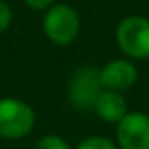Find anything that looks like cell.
<instances>
[{
  "label": "cell",
  "mask_w": 149,
  "mask_h": 149,
  "mask_svg": "<svg viewBox=\"0 0 149 149\" xmlns=\"http://www.w3.org/2000/svg\"><path fill=\"white\" fill-rule=\"evenodd\" d=\"M36 127V111L29 102L13 96L0 98V140L17 142L30 136Z\"/></svg>",
  "instance_id": "obj_1"
},
{
  "label": "cell",
  "mask_w": 149,
  "mask_h": 149,
  "mask_svg": "<svg viewBox=\"0 0 149 149\" xmlns=\"http://www.w3.org/2000/svg\"><path fill=\"white\" fill-rule=\"evenodd\" d=\"M104 87L100 81V68L91 64L79 66L72 72L66 87V98L68 104L77 111H93L95 104L102 95Z\"/></svg>",
  "instance_id": "obj_2"
},
{
  "label": "cell",
  "mask_w": 149,
  "mask_h": 149,
  "mask_svg": "<svg viewBox=\"0 0 149 149\" xmlns=\"http://www.w3.org/2000/svg\"><path fill=\"white\" fill-rule=\"evenodd\" d=\"M42 30L51 44L58 45V47H66L72 42H76V38L79 36L81 30L79 13L70 4L57 2L42 17Z\"/></svg>",
  "instance_id": "obj_3"
},
{
  "label": "cell",
  "mask_w": 149,
  "mask_h": 149,
  "mask_svg": "<svg viewBox=\"0 0 149 149\" xmlns=\"http://www.w3.org/2000/svg\"><path fill=\"white\" fill-rule=\"evenodd\" d=\"M115 42L125 58H149V19L143 15H127L115 26Z\"/></svg>",
  "instance_id": "obj_4"
},
{
  "label": "cell",
  "mask_w": 149,
  "mask_h": 149,
  "mask_svg": "<svg viewBox=\"0 0 149 149\" xmlns=\"http://www.w3.org/2000/svg\"><path fill=\"white\" fill-rule=\"evenodd\" d=\"M115 143L119 149H149V115L128 111L115 125Z\"/></svg>",
  "instance_id": "obj_5"
},
{
  "label": "cell",
  "mask_w": 149,
  "mask_h": 149,
  "mask_svg": "<svg viewBox=\"0 0 149 149\" xmlns=\"http://www.w3.org/2000/svg\"><path fill=\"white\" fill-rule=\"evenodd\" d=\"M100 81L104 91L125 93L138 81V68L130 58H111L100 68Z\"/></svg>",
  "instance_id": "obj_6"
},
{
  "label": "cell",
  "mask_w": 149,
  "mask_h": 149,
  "mask_svg": "<svg viewBox=\"0 0 149 149\" xmlns=\"http://www.w3.org/2000/svg\"><path fill=\"white\" fill-rule=\"evenodd\" d=\"M128 111L130 109H128L125 95L115 91H102V95L98 96V100L95 104V109H93V113L98 119L109 125H117Z\"/></svg>",
  "instance_id": "obj_7"
},
{
  "label": "cell",
  "mask_w": 149,
  "mask_h": 149,
  "mask_svg": "<svg viewBox=\"0 0 149 149\" xmlns=\"http://www.w3.org/2000/svg\"><path fill=\"white\" fill-rule=\"evenodd\" d=\"M74 149H119V147H117L115 140L108 138V136L95 134V136H87L85 140H81Z\"/></svg>",
  "instance_id": "obj_8"
},
{
  "label": "cell",
  "mask_w": 149,
  "mask_h": 149,
  "mask_svg": "<svg viewBox=\"0 0 149 149\" xmlns=\"http://www.w3.org/2000/svg\"><path fill=\"white\" fill-rule=\"evenodd\" d=\"M34 149H74L68 143V140H64L58 134H45L36 142Z\"/></svg>",
  "instance_id": "obj_9"
},
{
  "label": "cell",
  "mask_w": 149,
  "mask_h": 149,
  "mask_svg": "<svg viewBox=\"0 0 149 149\" xmlns=\"http://www.w3.org/2000/svg\"><path fill=\"white\" fill-rule=\"evenodd\" d=\"M11 21H13V11H11L10 4L0 0V34H4L8 29L11 26Z\"/></svg>",
  "instance_id": "obj_10"
},
{
  "label": "cell",
  "mask_w": 149,
  "mask_h": 149,
  "mask_svg": "<svg viewBox=\"0 0 149 149\" xmlns=\"http://www.w3.org/2000/svg\"><path fill=\"white\" fill-rule=\"evenodd\" d=\"M25 2V6L29 8V10L32 11H47L49 8H53L55 4H57V0H23Z\"/></svg>",
  "instance_id": "obj_11"
}]
</instances>
